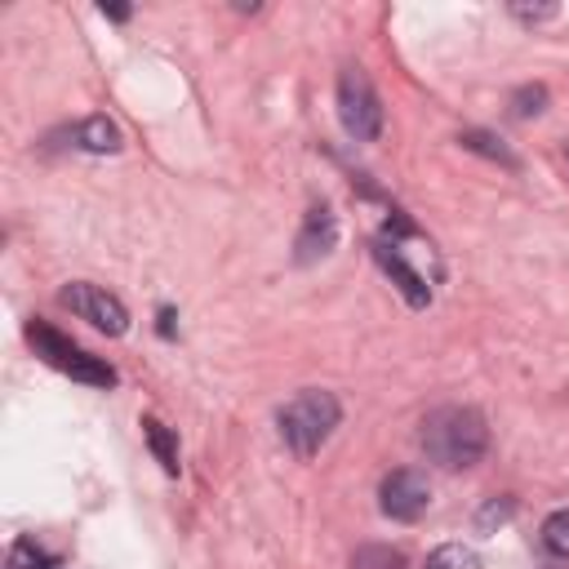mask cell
<instances>
[{
  "mask_svg": "<svg viewBox=\"0 0 569 569\" xmlns=\"http://www.w3.org/2000/svg\"><path fill=\"white\" fill-rule=\"evenodd\" d=\"M427 569H480V556L467 542H445L427 556Z\"/></svg>",
  "mask_w": 569,
  "mask_h": 569,
  "instance_id": "13",
  "label": "cell"
},
{
  "mask_svg": "<svg viewBox=\"0 0 569 569\" xmlns=\"http://www.w3.org/2000/svg\"><path fill=\"white\" fill-rule=\"evenodd\" d=\"M422 453L445 467V471H462V467H476L489 449V427H485V413L471 409V405H445L436 413H427L422 422Z\"/></svg>",
  "mask_w": 569,
  "mask_h": 569,
  "instance_id": "1",
  "label": "cell"
},
{
  "mask_svg": "<svg viewBox=\"0 0 569 569\" xmlns=\"http://www.w3.org/2000/svg\"><path fill=\"white\" fill-rule=\"evenodd\" d=\"M338 244V218H333V209L329 204H311L307 209V218H302V231H298V262H316V258H325L329 249Z\"/></svg>",
  "mask_w": 569,
  "mask_h": 569,
  "instance_id": "8",
  "label": "cell"
},
{
  "mask_svg": "<svg viewBox=\"0 0 569 569\" xmlns=\"http://www.w3.org/2000/svg\"><path fill=\"white\" fill-rule=\"evenodd\" d=\"M542 542H547L551 556H565L569 560V507H560V511H551L542 520Z\"/></svg>",
  "mask_w": 569,
  "mask_h": 569,
  "instance_id": "14",
  "label": "cell"
},
{
  "mask_svg": "<svg viewBox=\"0 0 569 569\" xmlns=\"http://www.w3.org/2000/svg\"><path fill=\"white\" fill-rule=\"evenodd\" d=\"M467 151H476V156H489V160H498V164H507V169H516L520 160L502 147V138H493V133H485V129H467L462 138H458Z\"/></svg>",
  "mask_w": 569,
  "mask_h": 569,
  "instance_id": "11",
  "label": "cell"
},
{
  "mask_svg": "<svg viewBox=\"0 0 569 569\" xmlns=\"http://www.w3.org/2000/svg\"><path fill=\"white\" fill-rule=\"evenodd\" d=\"M338 418H342L338 396H333V391H320V387H307V391H298L289 405H280L276 427H280V440H284L298 458H316L320 445L333 436Z\"/></svg>",
  "mask_w": 569,
  "mask_h": 569,
  "instance_id": "2",
  "label": "cell"
},
{
  "mask_svg": "<svg viewBox=\"0 0 569 569\" xmlns=\"http://www.w3.org/2000/svg\"><path fill=\"white\" fill-rule=\"evenodd\" d=\"M507 516H511V498H502V502L493 498V502H489V507L476 516V525H480V529H489V525H502Z\"/></svg>",
  "mask_w": 569,
  "mask_h": 569,
  "instance_id": "17",
  "label": "cell"
},
{
  "mask_svg": "<svg viewBox=\"0 0 569 569\" xmlns=\"http://www.w3.org/2000/svg\"><path fill=\"white\" fill-rule=\"evenodd\" d=\"M542 107H547V89L542 84H525V89L511 93V111L516 116H538Z\"/></svg>",
  "mask_w": 569,
  "mask_h": 569,
  "instance_id": "15",
  "label": "cell"
},
{
  "mask_svg": "<svg viewBox=\"0 0 569 569\" xmlns=\"http://www.w3.org/2000/svg\"><path fill=\"white\" fill-rule=\"evenodd\" d=\"M338 120L347 129V138L356 142H373L382 133V102L373 80L360 67H342L338 76Z\"/></svg>",
  "mask_w": 569,
  "mask_h": 569,
  "instance_id": "4",
  "label": "cell"
},
{
  "mask_svg": "<svg viewBox=\"0 0 569 569\" xmlns=\"http://www.w3.org/2000/svg\"><path fill=\"white\" fill-rule=\"evenodd\" d=\"M160 333H164V338H169V333H173V311H169V307H164V311H160Z\"/></svg>",
  "mask_w": 569,
  "mask_h": 569,
  "instance_id": "19",
  "label": "cell"
},
{
  "mask_svg": "<svg viewBox=\"0 0 569 569\" xmlns=\"http://www.w3.org/2000/svg\"><path fill=\"white\" fill-rule=\"evenodd\" d=\"M142 436H147L156 462H160L169 476H178V440H173V431H169L160 418H142Z\"/></svg>",
  "mask_w": 569,
  "mask_h": 569,
  "instance_id": "10",
  "label": "cell"
},
{
  "mask_svg": "<svg viewBox=\"0 0 569 569\" xmlns=\"http://www.w3.org/2000/svg\"><path fill=\"white\" fill-rule=\"evenodd\" d=\"M427 502H431V485H427V476L413 471V467L387 471L382 485H378V507H382L387 520L409 525V520H418V516L427 511Z\"/></svg>",
  "mask_w": 569,
  "mask_h": 569,
  "instance_id": "6",
  "label": "cell"
},
{
  "mask_svg": "<svg viewBox=\"0 0 569 569\" xmlns=\"http://www.w3.org/2000/svg\"><path fill=\"white\" fill-rule=\"evenodd\" d=\"M58 302H62L67 311H76L80 320H89L93 329H102L107 338H120V333L129 329V311H124V302H120L116 293L89 284V280H71V284L58 293Z\"/></svg>",
  "mask_w": 569,
  "mask_h": 569,
  "instance_id": "5",
  "label": "cell"
},
{
  "mask_svg": "<svg viewBox=\"0 0 569 569\" xmlns=\"http://www.w3.org/2000/svg\"><path fill=\"white\" fill-rule=\"evenodd\" d=\"M27 342L36 347V356H40L44 365H53V369L71 373L76 382H89V387H116V369H111L107 360H98V356L80 351V347H76L71 338H62L58 329H49V325L31 320V325H27Z\"/></svg>",
  "mask_w": 569,
  "mask_h": 569,
  "instance_id": "3",
  "label": "cell"
},
{
  "mask_svg": "<svg viewBox=\"0 0 569 569\" xmlns=\"http://www.w3.org/2000/svg\"><path fill=\"white\" fill-rule=\"evenodd\" d=\"M40 569H62V565H53V560H49V565H40Z\"/></svg>",
  "mask_w": 569,
  "mask_h": 569,
  "instance_id": "20",
  "label": "cell"
},
{
  "mask_svg": "<svg viewBox=\"0 0 569 569\" xmlns=\"http://www.w3.org/2000/svg\"><path fill=\"white\" fill-rule=\"evenodd\" d=\"M556 13H560L556 4H511V18H520V22H547Z\"/></svg>",
  "mask_w": 569,
  "mask_h": 569,
  "instance_id": "16",
  "label": "cell"
},
{
  "mask_svg": "<svg viewBox=\"0 0 569 569\" xmlns=\"http://www.w3.org/2000/svg\"><path fill=\"white\" fill-rule=\"evenodd\" d=\"M102 18H116V22H124V18H129V9H124V4H102Z\"/></svg>",
  "mask_w": 569,
  "mask_h": 569,
  "instance_id": "18",
  "label": "cell"
},
{
  "mask_svg": "<svg viewBox=\"0 0 569 569\" xmlns=\"http://www.w3.org/2000/svg\"><path fill=\"white\" fill-rule=\"evenodd\" d=\"M351 569H409V565H405V551L382 547V542H365V547L351 556Z\"/></svg>",
  "mask_w": 569,
  "mask_h": 569,
  "instance_id": "12",
  "label": "cell"
},
{
  "mask_svg": "<svg viewBox=\"0 0 569 569\" xmlns=\"http://www.w3.org/2000/svg\"><path fill=\"white\" fill-rule=\"evenodd\" d=\"M373 258H378V267L391 276V284L405 293V302H409L413 311H422V307L431 302V284H427V280H422V276H418V271L405 262V253H400L396 244L378 240V244H373Z\"/></svg>",
  "mask_w": 569,
  "mask_h": 569,
  "instance_id": "7",
  "label": "cell"
},
{
  "mask_svg": "<svg viewBox=\"0 0 569 569\" xmlns=\"http://www.w3.org/2000/svg\"><path fill=\"white\" fill-rule=\"evenodd\" d=\"M76 147H84V151H93V156L120 151V129H116V120H107V116L80 120V124H76Z\"/></svg>",
  "mask_w": 569,
  "mask_h": 569,
  "instance_id": "9",
  "label": "cell"
}]
</instances>
